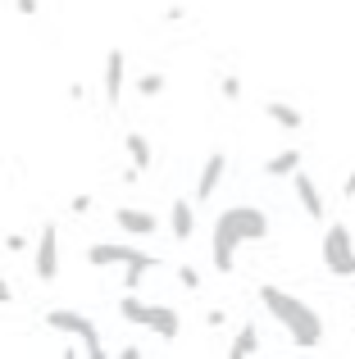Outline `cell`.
<instances>
[{
  "label": "cell",
  "mask_w": 355,
  "mask_h": 359,
  "mask_svg": "<svg viewBox=\"0 0 355 359\" xmlns=\"http://www.w3.org/2000/svg\"><path fill=\"white\" fill-rule=\"evenodd\" d=\"M137 91H142V96H160V91H164V78H160V73H146V78L137 82Z\"/></svg>",
  "instance_id": "e0dca14e"
},
{
  "label": "cell",
  "mask_w": 355,
  "mask_h": 359,
  "mask_svg": "<svg viewBox=\"0 0 355 359\" xmlns=\"http://www.w3.org/2000/svg\"><path fill=\"white\" fill-rule=\"evenodd\" d=\"M123 146H128V155H133V168H137V173L155 164V159H151V141H146L142 132H128V141H123Z\"/></svg>",
  "instance_id": "5bb4252c"
},
{
  "label": "cell",
  "mask_w": 355,
  "mask_h": 359,
  "mask_svg": "<svg viewBox=\"0 0 355 359\" xmlns=\"http://www.w3.org/2000/svg\"><path fill=\"white\" fill-rule=\"evenodd\" d=\"M169 228H173V237H178V241H192V232H196L192 201H173V210H169Z\"/></svg>",
  "instance_id": "7c38bea8"
},
{
  "label": "cell",
  "mask_w": 355,
  "mask_h": 359,
  "mask_svg": "<svg viewBox=\"0 0 355 359\" xmlns=\"http://www.w3.org/2000/svg\"><path fill=\"white\" fill-rule=\"evenodd\" d=\"M18 5V14H36V0H14Z\"/></svg>",
  "instance_id": "44dd1931"
},
{
  "label": "cell",
  "mask_w": 355,
  "mask_h": 359,
  "mask_svg": "<svg viewBox=\"0 0 355 359\" xmlns=\"http://www.w3.org/2000/svg\"><path fill=\"white\" fill-rule=\"evenodd\" d=\"M264 237H269L264 210H255V205H232V210H223L219 223H214V269H219V273H232L241 245L264 241Z\"/></svg>",
  "instance_id": "6da1fadb"
},
{
  "label": "cell",
  "mask_w": 355,
  "mask_h": 359,
  "mask_svg": "<svg viewBox=\"0 0 355 359\" xmlns=\"http://www.w3.org/2000/svg\"><path fill=\"white\" fill-rule=\"evenodd\" d=\"M223 96L237 100V96H241V78H223Z\"/></svg>",
  "instance_id": "ac0fdd59"
},
{
  "label": "cell",
  "mask_w": 355,
  "mask_h": 359,
  "mask_svg": "<svg viewBox=\"0 0 355 359\" xmlns=\"http://www.w3.org/2000/svg\"><path fill=\"white\" fill-rule=\"evenodd\" d=\"M36 278L41 282L60 278V232H55V223H46L41 237H36Z\"/></svg>",
  "instance_id": "52a82bcc"
},
{
  "label": "cell",
  "mask_w": 355,
  "mask_h": 359,
  "mask_svg": "<svg viewBox=\"0 0 355 359\" xmlns=\"http://www.w3.org/2000/svg\"><path fill=\"white\" fill-rule=\"evenodd\" d=\"M260 305L269 309V314L278 318V323L287 327V337H292L301 351H310V346H319L323 341V318L314 314L310 305H305L301 296H292V291H283V287H260Z\"/></svg>",
  "instance_id": "7a4b0ae2"
},
{
  "label": "cell",
  "mask_w": 355,
  "mask_h": 359,
  "mask_svg": "<svg viewBox=\"0 0 355 359\" xmlns=\"http://www.w3.org/2000/svg\"><path fill=\"white\" fill-rule=\"evenodd\" d=\"M46 327L78 337V341H82V351H87L91 359H100V355H105V346H100V327L91 323L87 314H78V309H51V314H46Z\"/></svg>",
  "instance_id": "277c9868"
},
{
  "label": "cell",
  "mask_w": 355,
  "mask_h": 359,
  "mask_svg": "<svg viewBox=\"0 0 355 359\" xmlns=\"http://www.w3.org/2000/svg\"><path fill=\"white\" fill-rule=\"evenodd\" d=\"M178 278H182V287H192V291L201 287V278H196V269H182V273H178Z\"/></svg>",
  "instance_id": "d6986e66"
},
{
  "label": "cell",
  "mask_w": 355,
  "mask_h": 359,
  "mask_svg": "<svg viewBox=\"0 0 355 359\" xmlns=\"http://www.w3.org/2000/svg\"><path fill=\"white\" fill-rule=\"evenodd\" d=\"M105 100H109V105L123 100V50L105 55Z\"/></svg>",
  "instance_id": "30bf717a"
},
{
  "label": "cell",
  "mask_w": 355,
  "mask_h": 359,
  "mask_svg": "<svg viewBox=\"0 0 355 359\" xmlns=\"http://www.w3.org/2000/svg\"><path fill=\"white\" fill-rule=\"evenodd\" d=\"M264 114L269 118H274L278 123V128H287V132H296V128H301V109H296V105H287V100H269V105H264Z\"/></svg>",
  "instance_id": "4fadbf2b"
},
{
  "label": "cell",
  "mask_w": 355,
  "mask_h": 359,
  "mask_svg": "<svg viewBox=\"0 0 355 359\" xmlns=\"http://www.w3.org/2000/svg\"><path fill=\"white\" fill-rule=\"evenodd\" d=\"M223 168H228V155H223V150H214V155L205 159V168H201V182H196V196H201V201H210V196L219 191Z\"/></svg>",
  "instance_id": "9c48e42d"
},
{
  "label": "cell",
  "mask_w": 355,
  "mask_h": 359,
  "mask_svg": "<svg viewBox=\"0 0 355 359\" xmlns=\"http://www.w3.org/2000/svg\"><path fill=\"white\" fill-rule=\"evenodd\" d=\"M114 223L123 232H133V237H151V232H160V219H155V214H146V210H114Z\"/></svg>",
  "instance_id": "ba28073f"
},
{
  "label": "cell",
  "mask_w": 355,
  "mask_h": 359,
  "mask_svg": "<svg viewBox=\"0 0 355 359\" xmlns=\"http://www.w3.org/2000/svg\"><path fill=\"white\" fill-rule=\"evenodd\" d=\"M9 300H14V287H9V282L0 278V305H9Z\"/></svg>",
  "instance_id": "ffe728a7"
},
{
  "label": "cell",
  "mask_w": 355,
  "mask_h": 359,
  "mask_svg": "<svg viewBox=\"0 0 355 359\" xmlns=\"http://www.w3.org/2000/svg\"><path fill=\"white\" fill-rule=\"evenodd\" d=\"M292 177H296V196H301V210L310 214V219H323V201H319V187L310 182V173L292 168Z\"/></svg>",
  "instance_id": "8fae6325"
},
{
  "label": "cell",
  "mask_w": 355,
  "mask_h": 359,
  "mask_svg": "<svg viewBox=\"0 0 355 359\" xmlns=\"http://www.w3.org/2000/svg\"><path fill=\"white\" fill-rule=\"evenodd\" d=\"M323 264L337 278H355V241H351L347 223H328L323 228Z\"/></svg>",
  "instance_id": "5b68a950"
},
{
  "label": "cell",
  "mask_w": 355,
  "mask_h": 359,
  "mask_svg": "<svg viewBox=\"0 0 355 359\" xmlns=\"http://www.w3.org/2000/svg\"><path fill=\"white\" fill-rule=\"evenodd\" d=\"M119 314H123L128 323H137V327H151V332L164 337V341H173V337L182 332V318H178V309H169V305H146V300H137L133 291L119 300Z\"/></svg>",
  "instance_id": "3957f363"
},
{
  "label": "cell",
  "mask_w": 355,
  "mask_h": 359,
  "mask_svg": "<svg viewBox=\"0 0 355 359\" xmlns=\"http://www.w3.org/2000/svg\"><path fill=\"white\" fill-rule=\"evenodd\" d=\"M87 264L91 269H109V264H128V269H155V255H146V250H137V245H109V241H100V245H91L87 250Z\"/></svg>",
  "instance_id": "8992f818"
},
{
  "label": "cell",
  "mask_w": 355,
  "mask_h": 359,
  "mask_svg": "<svg viewBox=\"0 0 355 359\" xmlns=\"http://www.w3.org/2000/svg\"><path fill=\"white\" fill-rule=\"evenodd\" d=\"M255 351H260V332L246 323V327L237 332V341L228 346V355H232V359H246V355H255Z\"/></svg>",
  "instance_id": "9a60e30c"
},
{
  "label": "cell",
  "mask_w": 355,
  "mask_h": 359,
  "mask_svg": "<svg viewBox=\"0 0 355 359\" xmlns=\"http://www.w3.org/2000/svg\"><path fill=\"white\" fill-rule=\"evenodd\" d=\"M292 168H301V150H283L278 159H269V164H264V173L269 177H283V173H292Z\"/></svg>",
  "instance_id": "2e32d148"
},
{
  "label": "cell",
  "mask_w": 355,
  "mask_h": 359,
  "mask_svg": "<svg viewBox=\"0 0 355 359\" xmlns=\"http://www.w3.org/2000/svg\"><path fill=\"white\" fill-rule=\"evenodd\" d=\"M347 196H355V168H351V177H347V187H342Z\"/></svg>",
  "instance_id": "7402d4cb"
}]
</instances>
